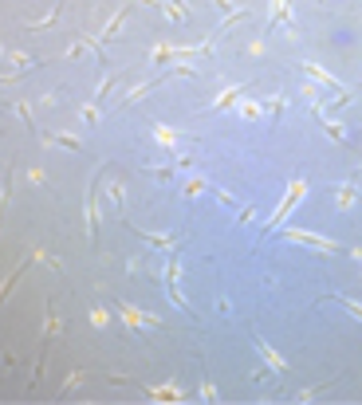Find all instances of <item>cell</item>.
Wrapping results in <instances>:
<instances>
[{"instance_id":"obj_12","label":"cell","mask_w":362,"mask_h":405,"mask_svg":"<svg viewBox=\"0 0 362 405\" xmlns=\"http://www.w3.org/2000/svg\"><path fill=\"white\" fill-rule=\"evenodd\" d=\"M288 12V0H272V24H276V16H284Z\"/></svg>"},{"instance_id":"obj_2","label":"cell","mask_w":362,"mask_h":405,"mask_svg":"<svg viewBox=\"0 0 362 405\" xmlns=\"http://www.w3.org/2000/svg\"><path fill=\"white\" fill-rule=\"evenodd\" d=\"M288 240L311 244V248H319V252H339V244H331V240H323V236H315V232H288Z\"/></svg>"},{"instance_id":"obj_4","label":"cell","mask_w":362,"mask_h":405,"mask_svg":"<svg viewBox=\"0 0 362 405\" xmlns=\"http://www.w3.org/2000/svg\"><path fill=\"white\" fill-rule=\"evenodd\" d=\"M256 350H260L264 358H268V366H272V370H280V374H288V362H284V358L276 354V350H272L268 342H260V338H256Z\"/></svg>"},{"instance_id":"obj_7","label":"cell","mask_w":362,"mask_h":405,"mask_svg":"<svg viewBox=\"0 0 362 405\" xmlns=\"http://www.w3.org/2000/svg\"><path fill=\"white\" fill-rule=\"evenodd\" d=\"M24 268H28V264H20V268H16V271H12V275H8V279H4V283H0V303H4V295H8V291H12V283H16V279H20V275H24Z\"/></svg>"},{"instance_id":"obj_9","label":"cell","mask_w":362,"mask_h":405,"mask_svg":"<svg viewBox=\"0 0 362 405\" xmlns=\"http://www.w3.org/2000/svg\"><path fill=\"white\" fill-rule=\"evenodd\" d=\"M122 20H126V12H118V16H114V20H110V24H106V40H110V36H118V28H122Z\"/></svg>"},{"instance_id":"obj_3","label":"cell","mask_w":362,"mask_h":405,"mask_svg":"<svg viewBox=\"0 0 362 405\" xmlns=\"http://www.w3.org/2000/svg\"><path fill=\"white\" fill-rule=\"evenodd\" d=\"M118 315H122L130 327H154V323H157L154 315H142L138 307H130V303H118Z\"/></svg>"},{"instance_id":"obj_5","label":"cell","mask_w":362,"mask_h":405,"mask_svg":"<svg viewBox=\"0 0 362 405\" xmlns=\"http://www.w3.org/2000/svg\"><path fill=\"white\" fill-rule=\"evenodd\" d=\"M303 71H307V75H315V79H319L323 87H331V91H339V95H343V87H339V83H335V79H331V75H327V71H323L319 63H303Z\"/></svg>"},{"instance_id":"obj_15","label":"cell","mask_w":362,"mask_h":405,"mask_svg":"<svg viewBox=\"0 0 362 405\" xmlns=\"http://www.w3.org/2000/svg\"><path fill=\"white\" fill-rule=\"evenodd\" d=\"M177 8H181V12H185V4H181V0H177Z\"/></svg>"},{"instance_id":"obj_1","label":"cell","mask_w":362,"mask_h":405,"mask_svg":"<svg viewBox=\"0 0 362 405\" xmlns=\"http://www.w3.org/2000/svg\"><path fill=\"white\" fill-rule=\"evenodd\" d=\"M299 197H303V181H291V189H288V197H284V204L276 208V216H272V224H268V236H272V232H276V228L284 224V216H288V212L295 208V201H299Z\"/></svg>"},{"instance_id":"obj_10","label":"cell","mask_w":362,"mask_h":405,"mask_svg":"<svg viewBox=\"0 0 362 405\" xmlns=\"http://www.w3.org/2000/svg\"><path fill=\"white\" fill-rule=\"evenodd\" d=\"M339 204H343V208H351V204H355V185H343V193H339Z\"/></svg>"},{"instance_id":"obj_6","label":"cell","mask_w":362,"mask_h":405,"mask_svg":"<svg viewBox=\"0 0 362 405\" xmlns=\"http://www.w3.org/2000/svg\"><path fill=\"white\" fill-rule=\"evenodd\" d=\"M48 142H55V146H67V150H75V153H83V142H79V138H71V134H52Z\"/></svg>"},{"instance_id":"obj_11","label":"cell","mask_w":362,"mask_h":405,"mask_svg":"<svg viewBox=\"0 0 362 405\" xmlns=\"http://www.w3.org/2000/svg\"><path fill=\"white\" fill-rule=\"evenodd\" d=\"M201 189H205V177H193V181H189V185H185V193H189V197H197V193H201Z\"/></svg>"},{"instance_id":"obj_13","label":"cell","mask_w":362,"mask_h":405,"mask_svg":"<svg viewBox=\"0 0 362 405\" xmlns=\"http://www.w3.org/2000/svg\"><path fill=\"white\" fill-rule=\"evenodd\" d=\"M91 323H95V327H106V311H91Z\"/></svg>"},{"instance_id":"obj_14","label":"cell","mask_w":362,"mask_h":405,"mask_svg":"<svg viewBox=\"0 0 362 405\" xmlns=\"http://www.w3.org/2000/svg\"><path fill=\"white\" fill-rule=\"evenodd\" d=\"M213 4H217V8H232V0H213Z\"/></svg>"},{"instance_id":"obj_8","label":"cell","mask_w":362,"mask_h":405,"mask_svg":"<svg viewBox=\"0 0 362 405\" xmlns=\"http://www.w3.org/2000/svg\"><path fill=\"white\" fill-rule=\"evenodd\" d=\"M236 95H244V87H228V91H224V95H220V99L213 102V106H217V110H220V106H228V102L236 99Z\"/></svg>"}]
</instances>
